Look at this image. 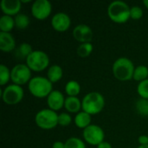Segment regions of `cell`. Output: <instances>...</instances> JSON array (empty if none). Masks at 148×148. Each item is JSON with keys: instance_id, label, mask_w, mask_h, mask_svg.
I'll return each mask as SVG.
<instances>
[{"instance_id": "9a60e30c", "label": "cell", "mask_w": 148, "mask_h": 148, "mask_svg": "<svg viewBox=\"0 0 148 148\" xmlns=\"http://www.w3.org/2000/svg\"><path fill=\"white\" fill-rule=\"evenodd\" d=\"M16 49V39L10 32L0 31V49L3 52H11Z\"/></svg>"}, {"instance_id": "277c9868", "label": "cell", "mask_w": 148, "mask_h": 148, "mask_svg": "<svg viewBox=\"0 0 148 148\" xmlns=\"http://www.w3.org/2000/svg\"><path fill=\"white\" fill-rule=\"evenodd\" d=\"M105 107L104 96L96 91H92L84 95L82 101V111L87 112L90 115L101 113Z\"/></svg>"}, {"instance_id": "2e32d148", "label": "cell", "mask_w": 148, "mask_h": 148, "mask_svg": "<svg viewBox=\"0 0 148 148\" xmlns=\"http://www.w3.org/2000/svg\"><path fill=\"white\" fill-rule=\"evenodd\" d=\"M65 109L71 114H78L81 112L82 101L77 96H67L64 103Z\"/></svg>"}, {"instance_id": "4fadbf2b", "label": "cell", "mask_w": 148, "mask_h": 148, "mask_svg": "<svg viewBox=\"0 0 148 148\" xmlns=\"http://www.w3.org/2000/svg\"><path fill=\"white\" fill-rule=\"evenodd\" d=\"M65 99L62 92L57 89H54L47 97V105L49 109L54 111H58L64 107Z\"/></svg>"}, {"instance_id": "8fae6325", "label": "cell", "mask_w": 148, "mask_h": 148, "mask_svg": "<svg viewBox=\"0 0 148 148\" xmlns=\"http://www.w3.org/2000/svg\"><path fill=\"white\" fill-rule=\"evenodd\" d=\"M71 25L70 16L62 11L56 13L51 18V26L52 28L59 32L66 31L69 29Z\"/></svg>"}, {"instance_id": "1f68e13d", "label": "cell", "mask_w": 148, "mask_h": 148, "mask_svg": "<svg viewBox=\"0 0 148 148\" xmlns=\"http://www.w3.org/2000/svg\"><path fill=\"white\" fill-rule=\"evenodd\" d=\"M52 148H65V144L62 141L56 140L52 144Z\"/></svg>"}, {"instance_id": "e0dca14e", "label": "cell", "mask_w": 148, "mask_h": 148, "mask_svg": "<svg viewBox=\"0 0 148 148\" xmlns=\"http://www.w3.org/2000/svg\"><path fill=\"white\" fill-rule=\"evenodd\" d=\"M62 75H63V70L60 65L53 64L49 67L47 71V77L52 83H56L59 82L62 78Z\"/></svg>"}, {"instance_id": "e575fe53", "label": "cell", "mask_w": 148, "mask_h": 148, "mask_svg": "<svg viewBox=\"0 0 148 148\" xmlns=\"http://www.w3.org/2000/svg\"><path fill=\"white\" fill-rule=\"evenodd\" d=\"M137 148H148V145H140Z\"/></svg>"}, {"instance_id": "5bb4252c", "label": "cell", "mask_w": 148, "mask_h": 148, "mask_svg": "<svg viewBox=\"0 0 148 148\" xmlns=\"http://www.w3.org/2000/svg\"><path fill=\"white\" fill-rule=\"evenodd\" d=\"M22 7L21 0H2L1 1V10L4 15L8 16H16L20 13Z\"/></svg>"}, {"instance_id": "d590c367", "label": "cell", "mask_w": 148, "mask_h": 148, "mask_svg": "<svg viewBox=\"0 0 148 148\" xmlns=\"http://www.w3.org/2000/svg\"><path fill=\"white\" fill-rule=\"evenodd\" d=\"M30 0H21V3H29Z\"/></svg>"}, {"instance_id": "7c38bea8", "label": "cell", "mask_w": 148, "mask_h": 148, "mask_svg": "<svg viewBox=\"0 0 148 148\" xmlns=\"http://www.w3.org/2000/svg\"><path fill=\"white\" fill-rule=\"evenodd\" d=\"M74 38L80 43L91 42L93 39V30L88 24L81 23L76 25L72 31Z\"/></svg>"}, {"instance_id": "7a4b0ae2", "label": "cell", "mask_w": 148, "mask_h": 148, "mask_svg": "<svg viewBox=\"0 0 148 148\" xmlns=\"http://www.w3.org/2000/svg\"><path fill=\"white\" fill-rule=\"evenodd\" d=\"M130 9L131 7L124 1L114 0L108 6V16L116 23H124L131 18Z\"/></svg>"}, {"instance_id": "cb8c5ba5", "label": "cell", "mask_w": 148, "mask_h": 148, "mask_svg": "<svg viewBox=\"0 0 148 148\" xmlns=\"http://www.w3.org/2000/svg\"><path fill=\"white\" fill-rule=\"evenodd\" d=\"M32 52H33L32 46L28 42L21 43L16 49V56H18V57L20 58H25V60Z\"/></svg>"}, {"instance_id": "3957f363", "label": "cell", "mask_w": 148, "mask_h": 148, "mask_svg": "<svg viewBox=\"0 0 148 148\" xmlns=\"http://www.w3.org/2000/svg\"><path fill=\"white\" fill-rule=\"evenodd\" d=\"M134 65L132 60H130L127 57L121 56L117 58L112 67L113 74L116 79L119 81H129L134 76Z\"/></svg>"}, {"instance_id": "30bf717a", "label": "cell", "mask_w": 148, "mask_h": 148, "mask_svg": "<svg viewBox=\"0 0 148 148\" xmlns=\"http://www.w3.org/2000/svg\"><path fill=\"white\" fill-rule=\"evenodd\" d=\"M30 11L35 18L44 20L51 14L52 4L49 0H36L32 3Z\"/></svg>"}, {"instance_id": "836d02e7", "label": "cell", "mask_w": 148, "mask_h": 148, "mask_svg": "<svg viewBox=\"0 0 148 148\" xmlns=\"http://www.w3.org/2000/svg\"><path fill=\"white\" fill-rule=\"evenodd\" d=\"M143 4L146 6V8L148 9V0H143Z\"/></svg>"}, {"instance_id": "d6986e66", "label": "cell", "mask_w": 148, "mask_h": 148, "mask_svg": "<svg viewBox=\"0 0 148 148\" xmlns=\"http://www.w3.org/2000/svg\"><path fill=\"white\" fill-rule=\"evenodd\" d=\"M15 25V19L11 16L3 15L0 17V30L1 32H10L13 29Z\"/></svg>"}, {"instance_id": "4dcf8cb0", "label": "cell", "mask_w": 148, "mask_h": 148, "mask_svg": "<svg viewBox=\"0 0 148 148\" xmlns=\"http://www.w3.org/2000/svg\"><path fill=\"white\" fill-rule=\"evenodd\" d=\"M138 142L140 145H148V136L147 135H140L138 138Z\"/></svg>"}, {"instance_id": "8992f818", "label": "cell", "mask_w": 148, "mask_h": 148, "mask_svg": "<svg viewBox=\"0 0 148 148\" xmlns=\"http://www.w3.org/2000/svg\"><path fill=\"white\" fill-rule=\"evenodd\" d=\"M26 64L32 71L41 72L49 67V57L46 52L40 49H35L26 58Z\"/></svg>"}, {"instance_id": "44dd1931", "label": "cell", "mask_w": 148, "mask_h": 148, "mask_svg": "<svg viewBox=\"0 0 148 148\" xmlns=\"http://www.w3.org/2000/svg\"><path fill=\"white\" fill-rule=\"evenodd\" d=\"M148 78V68L146 65H139L135 67L133 79L140 82Z\"/></svg>"}, {"instance_id": "f546056e", "label": "cell", "mask_w": 148, "mask_h": 148, "mask_svg": "<svg viewBox=\"0 0 148 148\" xmlns=\"http://www.w3.org/2000/svg\"><path fill=\"white\" fill-rule=\"evenodd\" d=\"M143 10L141 7L138 6V5H134V6H132L131 9H130V17L132 19H134V20H138L140 18L142 17L143 16Z\"/></svg>"}, {"instance_id": "484cf974", "label": "cell", "mask_w": 148, "mask_h": 148, "mask_svg": "<svg viewBox=\"0 0 148 148\" xmlns=\"http://www.w3.org/2000/svg\"><path fill=\"white\" fill-rule=\"evenodd\" d=\"M11 73L10 69L4 64L0 65V85L4 86L6 85L9 81L10 80Z\"/></svg>"}, {"instance_id": "7402d4cb", "label": "cell", "mask_w": 148, "mask_h": 148, "mask_svg": "<svg viewBox=\"0 0 148 148\" xmlns=\"http://www.w3.org/2000/svg\"><path fill=\"white\" fill-rule=\"evenodd\" d=\"M93 49H94V46L91 42L80 43V45L76 49V53L80 57L85 58L91 55V53L93 52Z\"/></svg>"}, {"instance_id": "5b68a950", "label": "cell", "mask_w": 148, "mask_h": 148, "mask_svg": "<svg viewBox=\"0 0 148 148\" xmlns=\"http://www.w3.org/2000/svg\"><path fill=\"white\" fill-rule=\"evenodd\" d=\"M58 114L49 108L39 110L35 115V122L36 126L42 129L49 130L58 126Z\"/></svg>"}, {"instance_id": "603a6c76", "label": "cell", "mask_w": 148, "mask_h": 148, "mask_svg": "<svg viewBox=\"0 0 148 148\" xmlns=\"http://www.w3.org/2000/svg\"><path fill=\"white\" fill-rule=\"evenodd\" d=\"M14 19H15V25L18 29H26L29 26V23H30L29 17L26 14H23V13L17 14L14 17Z\"/></svg>"}, {"instance_id": "ac0fdd59", "label": "cell", "mask_w": 148, "mask_h": 148, "mask_svg": "<svg viewBox=\"0 0 148 148\" xmlns=\"http://www.w3.org/2000/svg\"><path fill=\"white\" fill-rule=\"evenodd\" d=\"M74 122L77 127L85 129L89 125H91V115L85 111H81L75 114Z\"/></svg>"}, {"instance_id": "ba28073f", "label": "cell", "mask_w": 148, "mask_h": 148, "mask_svg": "<svg viewBox=\"0 0 148 148\" xmlns=\"http://www.w3.org/2000/svg\"><path fill=\"white\" fill-rule=\"evenodd\" d=\"M10 80L14 84L23 86L29 83L32 78V70L25 63H18L10 69Z\"/></svg>"}, {"instance_id": "6da1fadb", "label": "cell", "mask_w": 148, "mask_h": 148, "mask_svg": "<svg viewBox=\"0 0 148 148\" xmlns=\"http://www.w3.org/2000/svg\"><path fill=\"white\" fill-rule=\"evenodd\" d=\"M28 88L29 93L36 98H47L54 90L53 83L48 77L41 75L33 76L28 83Z\"/></svg>"}, {"instance_id": "9c48e42d", "label": "cell", "mask_w": 148, "mask_h": 148, "mask_svg": "<svg viewBox=\"0 0 148 148\" xmlns=\"http://www.w3.org/2000/svg\"><path fill=\"white\" fill-rule=\"evenodd\" d=\"M82 137L88 144L97 147L100 143L104 141L105 133L101 127L96 124H91L83 129Z\"/></svg>"}, {"instance_id": "83f0119b", "label": "cell", "mask_w": 148, "mask_h": 148, "mask_svg": "<svg viewBox=\"0 0 148 148\" xmlns=\"http://www.w3.org/2000/svg\"><path fill=\"white\" fill-rule=\"evenodd\" d=\"M137 93L140 98L148 100V78L139 82L137 86Z\"/></svg>"}, {"instance_id": "f1b7e54d", "label": "cell", "mask_w": 148, "mask_h": 148, "mask_svg": "<svg viewBox=\"0 0 148 148\" xmlns=\"http://www.w3.org/2000/svg\"><path fill=\"white\" fill-rule=\"evenodd\" d=\"M72 122V117L69 113H61L58 115V125L61 127H68Z\"/></svg>"}, {"instance_id": "d4e9b609", "label": "cell", "mask_w": 148, "mask_h": 148, "mask_svg": "<svg viewBox=\"0 0 148 148\" xmlns=\"http://www.w3.org/2000/svg\"><path fill=\"white\" fill-rule=\"evenodd\" d=\"M65 148H86L85 142L78 137H70L65 142Z\"/></svg>"}, {"instance_id": "d6a6232c", "label": "cell", "mask_w": 148, "mask_h": 148, "mask_svg": "<svg viewBox=\"0 0 148 148\" xmlns=\"http://www.w3.org/2000/svg\"><path fill=\"white\" fill-rule=\"evenodd\" d=\"M97 148H113L112 147V145L108 142V141H102L101 143H100L98 146H97Z\"/></svg>"}, {"instance_id": "52a82bcc", "label": "cell", "mask_w": 148, "mask_h": 148, "mask_svg": "<svg viewBox=\"0 0 148 148\" xmlns=\"http://www.w3.org/2000/svg\"><path fill=\"white\" fill-rule=\"evenodd\" d=\"M1 94L3 102L10 106L18 104L24 96V91L22 86L14 83L7 85L2 90Z\"/></svg>"}, {"instance_id": "ffe728a7", "label": "cell", "mask_w": 148, "mask_h": 148, "mask_svg": "<svg viewBox=\"0 0 148 148\" xmlns=\"http://www.w3.org/2000/svg\"><path fill=\"white\" fill-rule=\"evenodd\" d=\"M65 92L68 96H77L81 92V85L77 81L70 80L65 85Z\"/></svg>"}, {"instance_id": "4316f807", "label": "cell", "mask_w": 148, "mask_h": 148, "mask_svg": "<svg viewBox=\"0 0 148 148\" xmlns=\"http://www.w3.org/2000/svg\"><path fill=\"white\" fill-rule=\"evenodd\" d=\"M135 108L137 113L141 116H145V117L148 116V100L142 98L139 99L136 101Z\"/></svg>"}]
</instances>
